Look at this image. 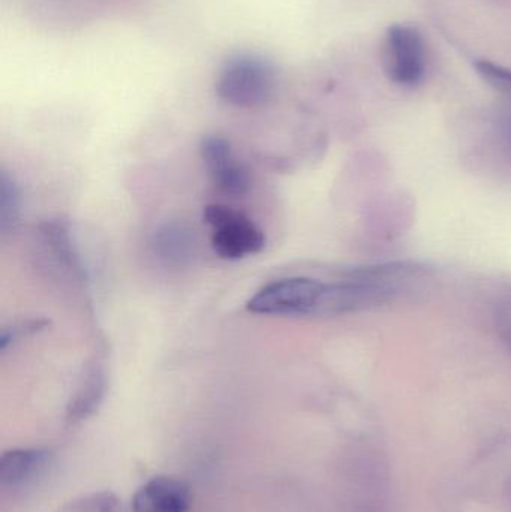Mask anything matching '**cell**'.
Here are the masks:
<instances>
[{"mask_svg": "<svg viewBox=\"0 0 511 512\" xmlns=\"http://www.w3.org/2000/svg\"><path fill=\"white\" fill-rule=\"evenodd\" d=\"M278 74L272 62L251 53L228 57L216 78V95L237 108L263 107L275 96Z\"/></svg>", "mask_w": 511, "mask_h": 512, "instance_id": "obj_1", "label": "cell"}, {"mask_svg": "<svg viewBox=\"0 0 511 512\" xmlns=\"http://www.w3.org/2000/svg\"><path fill=\"white\" fill-rule=\"evenodd\" d=\"M327 282L308 276L273 280L258 289L246 309L254 315L320 318Z\"/></svg>", "mask_w": 511, "mask_h": 512, "instance_id": "obj_2", "label": "cell"}, {"mask_svg": "<svg viewBox=\"0 0 511 512\" xmlns=\"http://www.w3.org/2000/svg\"><path fill=\"white\" fill-rule=\"evenodd\" d=\"M204 221L212 228V248L219 258L239 261L266 248V234L251 218L224 204H209Z\"/></svg>", "mask_w": 511, "mask_h": 512, "instance_id": "obj_3", "label": "cell"}, {"mask_svg": "<svg viewBox=\"0 0 511 512\" xmlns=\"http://www.w3.org/2000/svg\"><path fill=\"white\" fill-rule=\"evenodd\" d=\"M387 69L402 87H416L426 74V51L422 35L414 26L393 24L387 32Z\"/></svg>", "mask_w": 511, "mask_h": 512, "instance_id": "obj_4", "label": "cell"}, {"mask_svg": "<svg viewBox=\"0 0 511 512\" xmlns=\"http://www.w3.org/2000/svg\"><path fill=\"white\" fill-rule=\"evenodd\" d=\"M201 159L213 185L230 197H245L251 191L249 171L237 161L233 147L221 135H206L201 140Z\"/></svg>", "mask_w": 511, "mask_h": 512, "instance_id": "obj_5", "label": "cell"}, {"mask_svg": "<svg viewBox=\"0 0 511 512\" xmlns=\"http://www.w3.org/2000/svg\"><path fill=\"white\" fill-rule=\"evenodd\" d=\"M191 496L183 481L173 477H153L137 490L132 512H189Z\"/></svg>", "mask_w": 511, "mask_h": 512, "instance_id": "obj_6", "label": "cell"}, {"mask_svg": "<svg viewBox=\"0 0 511 512\" xmlns=\"http://www.w3.org/2000/svg\"><path fill=\"white\" fill-rule=\"evenodd\" d=\"M51 453L47 448H14L0 457V483L5 489H23L47 471Z\"/></svg>", "mask_w": 511, "mask_h": 512, "instance_id": "obj_7", "label": "cell"}, {"mask_svg": "<svg viewBox=\"0 0 511 512\" xmlns=\"http://www.w3.org/2000/svg\"><path fill=\"white\" fill-rule=\"evenodd\" d=\"M107 375L99 364L87 367L78 384L77 390L72 394L68 406H66V420L68 423L77 424L86 421L98 411L107 394Z\"/></svg>", "mask_w": 511, "mask_h": 512, "instance_id": "obj_8", "label": "cell"}, {"mask_svg": "<svg viewBox=\"0 0 511 512\" xmlns=\"http://www.w3.org/2000/svg\"><path fill=\"white\" fill-rule=\"evenodd\" d=\"M192 233L194 231L177 222L162 225L153 236L155 254L168 264H186L194 255L195 237Z\"/></svg>", "mask_w": 511, "mask_h": 512, "instance_id": "obj_9", "label": "cell"}, {"mask_svg": "<svg viewBox=\"0 0 511 512\" xmlns=\"http://www.w3.org/2000/svg\"><path fill=\"white\" fill-rule=\"evenodd\" d=\"M39 236H41L42 245L48 249L56 264L62 265L74 274H81L83 268H81L80 256L65 224L57 221L45 222L39 227Z\"/></svg>", "mask_w": 511, "mask_h": 512, "instance_id": "obj_10", "label": "cell"}, {"mask_svg": "<svg viewBox=\"0 0 511 512\" xmlns=\"http://www.w3.org/2000/svg\"><path fill=\"white\" fill-rule=\"evenodd\" d=\"M21 194L14 177L6 171L0 174V231L3 236L12 233L20 222Z\"/></svg>", "mask_w": 511, "mask_h": 512, "instance_id": "obj_11", "label": "cell"}, {"mask_svg": "<svg viewBox=\"0 0 511 512\" xmlns=\"http://www.w3.org/2000/svg\"><path fill=\"white\" fill-rule=\"evenodd\" d=\"M48 325H50L48 319L35 318V316L18 319V321L5 325L2 328V334H0V351H2V354H6L9 348L17 345L24 337L33 336V334L45 330Z\"/></svg>", "mask_w": 511, "mask_h": 512, "instance_id": "obj_12", "label": "cell"}, {"mask_svg": "<svg viewBox=\"0 0 511 512\" xmlns=\"http://www.w3.org/2000/svg\"><path fill=\"white\" fill-rule=\"evenodd\" d=\"M476 71L492 89L503 93L511 101V69L489 60H479L476 62Z\"/></svg>", "mask_w": 511, "mask_h": 512, "instance_id": "obj_13", "label": "cell"}, {"mask_svg": "<svg viewBox=\"0 0 511 512\" xmlns=\"http://www.w3.org/2000/svg\"><path fill=\"white\" fill-rule=\"evenodd\" d=\"M494 318L501 342L511 351V295L497 304Z\"/></svg>", "mask_w": 511, "mask_h": 512, "instance_id": "obj_14", "label": "cell"}, {"mask_svg": "<svg viewBox=\"0 0 511 512\" xmlns=\"http://www.w3.org/2000/svg\"><path fill=\"white\" fill-rule=\"evenodd\" d=\"M501 129H503L504 138H506L507 143L511 146V108L509 111H506V114L503 116Z\"/></svg>", "mask_w": 511, "mask_h": 512, "instance_id": "obj_15", "label": "cell"}]
</instances>
